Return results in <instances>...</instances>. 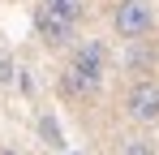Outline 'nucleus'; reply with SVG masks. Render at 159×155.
<instances>
[{
	"mask_svg": "<svg viewBox=\"0 0 159 155\" xmlns=\"http://www.w3.org/2000/svg\"><path fill=\"white\" fill-rule=\"evenodd\" d=\"M112 26H116V35L120 39H146L151 35V26H155V13H151V4L146 0H120L116 4V13H112Z\"/></svg>",
	"mask_w": 159,
	"mask_h": 155,
	"instance_id": "obj_1",
	"label": "nucleus"
},
{
	"mask_svg": "<svg viewBox=\"0 0 159 155\" xmlns=\"http://www.w3.org/2000/svg\"><path fill=\"white\" fill-rule=\"evenodd\" d=\"M34 35L48 43V48H69L73 43V22H65L60 13H52V9H34Z\"/></svg>",
	"mask_w": 159,
	"mask_h": 155,
	"instance_id": "obj_2",
	"label": "nucleus"
},
{
	"mask_svg": "<svg viewBox=\"0 0 159 155\" xmlns=\"http://www.w3.org/2000/svg\"><path fill=\"white\" fill-rule=\"evenodd\" d=\"M125 108H129L133 121H142V125L159 121V82H133V91H129V99H125Z\"/></svg>",
	"mask_w": 159,
	"mask_h": 155,
	"instance_id": "obj_3",
	"label": "nucleus"
},
{
	"mask_svg": "<svg viewBox=\"0 0 159 155\" xmlns=\"http://www.w3.org/2000/svg\"><path fill=\"white\" fill-rule=\"evenodd\" d=\"M60 86H65V95H73V99H90V95L103 86V78H99V73H86V69H78V65L69 60L65 73H60Z\"/></svg>",
	"mask_w": 159,
	"mask_h": 155,
	"instance_id": "obj_4",
	"label": "nucleus"
},
{
	"mask_svg": "<svg viewBox=\"0 0 159 155\" xmlns=\"http://www.w3.org/2000/svg\"><path fill=\"white\" fill-rule=\"evenodd\" d=\"M103 48H99V43H82L78 52H73V65H78V69H86V73H99L103 78Z\"/></svg>",
	"mask_w": 159,
	"mask_h": 155,
	"instance_id": "obj_5",
	"label": "nucleus"
},
{
	"mask_svg": "<svg viewBox=\"0 0 159 155\" xmlns=\"http://www.w3.org/2000/svg\"><path fill=\"white\" fill-rule=\"evenodd\" d=\"M43 9H52V13H60L65 22H73L78 26V17H82V0H39Z\"/></svg>",
	"mask_w": 159,
	"mask_h": 155,
	"instance_id": "obj_6",
	"label": "nucleus"
},
{
	"mask_svg": "<svg viewBox=\"0 0 159 155\" xmlns=\"http://www.w3.org/2000/svg\"><path fill=\"white\" fill-rule=\"evenodd\" d=\"M39 134H43L48 147H65V134H60V125H56V116H39Z\"/></svg>",
	"mask_w": 159,
	"mask_h": 155,
	"instance_id": "obj_7",
	"label": "nucleus"
},
{
	"mask_svg": "<svg viewBox=\"0 0 159 155\" xmlns=\"http://www.w3.org/2000/svg\"><path fill=\"white\" fill-rule=\"evenodd\" d=\"M120 155H155V142H146V138H125V142H120Z\"/></svg>",
	"mask_w": 159,
	"mask_h": 155,
	"instance_id": "obj_8",
	"label": "nucleus"
},
{
	"mask_svg": "<svg viewBox=\"0 0 159 155\" xmlns=\"http://www.w3.org/2000/svg\"><path fill=\"white\" fill-rule=\"evenodd\" d=\"M13 73H17V69H13V56H9V52H0V86H9Z\"/></svg>",
	"mask_w": 159,
	"mask_h": 155,
	"instance_id": "obj_9",
	"label": "nucleus"
},
{
	"mask_svg": "<svg viewBox=\"0 0 159 155\" xmlns=\"http://www.w3.org/2000/svg\"><path fill=\"white\" fill-rule=\"evenodd\" d=\"M0 155H22V151H0Z\"/></svg>",
	"mask_w": 159,
	"mask_h": 155,
	"instance_id": "obj_10",
	"label": "nucleus"
}]
</instances>
